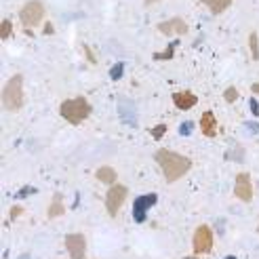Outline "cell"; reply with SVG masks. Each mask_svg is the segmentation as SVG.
Wrapping results in <instances>:
<instances>
[{
	"label": "cell",
	"instance_id": "obj_1",
	"mask_svg": "<svg viewBox=\"0 0 259 259\" xmlns=\"http://www.w3.org/2000/svg\"><path fill=\"white\" fill-rule=\"evenodd\" d=\"M154 160L158 162L166 184H175V181H179L184 175H188L192 169V160L188 156L177 154L173 150H166V148H160L156 154H154Z\"/></svg>",
	"mask_w": 259,
	"mask_h": 259
},
{
	"label": "cell",
	"instance_id": "obj_2",
	"mask_svg": "<svg viewBox=\"0 0 259 259\" xmlns=\"http://www.w3.org/2000/svg\"><path fill=\"white\" fill-rule=\"evenodd\" d=\"M91 112H93V108H91V103L87 101V97H72V99H66L59 106V114H61V118L70 122V124H80L84 122Z\"/></svg>",
	"mask_w": 259,
	"mask_h": 259
},
{
	"label": "cell",
	"instance_id": "obj_3",
	"mask_svg": "<svg viewBox=\"0 0 259 259\" xmlns=\"http://www.w3.org/2000/svg\"><path fill=\"white\" fill-rule=\"evenodd\" d=\"M25 103L23 95V76L21 74H13L7 80L3 89V106L7 112H19Z\"/></svg>",
	"mask_w": 259,
	"mask_h": 259
},
{
	"label": "cell",
	"instance_id": "obj_4",
	"mask_svg": "<svg viewBox=\"0 0 259 259\" xmlns=\"http://www.w3.org/2000/svg\"><path fill=\"white\" fill-rule=\"evenodd\" d=\"M19 19L23 23V28H28V30L38 28L45 19V5L40 0H30V3H25L19 11Z\"/></svg>",
	"mask_w": 259,
	"mask_h": 259
},
{
	"label": "cell",
	"instance_id": "obj_5",
	"mask_svg": "<svg viewBox=\"0 0 259 259\" xmlns=\"http://www.w3.org/2000/svg\"><path fill=\"white\" fill-rule=\"evenodd\" d=\"M126 196H128V188L122 186V184H116V186H112L108 190V194H106V209H108L110 217L118 215V211H120V206L124 204Z\"/></svg>",
	"mask_w": 259,
	"mask_h": 259
},
{
	"label": "cell",
	"instance_id": "obj_6",
	"mask_svg": "<svg viewBox=\"0 0 259 259\" xmlns=\"http://www.w3.org/2000/svg\"><path fill=\"white\" fill-rule=\"evenodd\" d=\"M192 247L196 255H206L213 251V232L209 226H198L196 232H194L192 238Z\"/></svg>",
	"mask_w": 259,
	"mask_h": 259
},
{
	"label": "cell",
	"instance_id": "obj_7",
	"mask_svg": "<svg viewBox=\"0 0 259 259\" xmlns=\"http://www.w3.org/2000/svg\"><path fill=\"white\" fill-rule=\"evenodd\" d=\"M156 202H158L156 194H144V196H139V198L133 202V219H135V222H137V224H144L146 217H148V211H150Z\"/></svg>",
	"mask_w": 259,
	"mask_h": 259
},
{
	"label": "cell",
	"instance_id": "obj_8",
	"mask_svg": "<svg viewBox=\"0 0 259 259\" xmlns=\"http://www.w3.org/2000/svg\"><path fill=\"white\" fill-rule=\"evenodd\" d=\"M234 196L242 202H251L253 200V181L249 173H238L234 181Z\"/></svg>",
	"mask_w": 259,
	"mask_h": 259
},
{
	"label": "cell",
	"instance_id": "obj_9",
	"mask_svg": "<svg viewBox=\"0 0 259 259\" xmlns=\"http://www.w3.org/2000/svg\"><path fill=\"white\" fill-rule=\"evenodd\" d=\"M66 249L70 253V259H84L87 255V238L82 234H68L66 236Z\"/></svg>",
	"mask_w": 259,
	"mask_h": 259
},
{
	"label": "cell",
	"instance_id": "obj_10",
	"mask_svg": "<svg viewBox=\"0 0 259 259\" xmlns=\"http://www.w3.org/2000/svg\"><path fill=\"white\" fill-rule=\"evenodd\" d=\"M156 30L160 32V34H164V36H184V34H188V23L181 19V17H173V19H169V21H160L158 25H156Z\"/></svg>",
	"mask_w": 259,
	"mask_h": 259
},
{
	"label": "cell",
	"instance_id": "obj_11",
	"mask_svg": "<svg viewBox=\"0 0 259 259\" xmlns=\"http://www.w3.org/2000/svg\"><path fill=\"white\" fill-rule=\"evenodd\" d=\"M173 103L177 110H192L198 103V97L192 91H179V93L173 95Z\"/></svg>",
	"mask_w": 259,
	"mask_h": 259
},
{
	"label": "cell",
	"instance_id": "obj_12",
	"mask_svg": "<svg viewBox=\"0 0 259 259\" xmlns=\"http://www.w3.org/2000/svg\"><path fill=\"white\" fill-rule=\"evenodd\" d=\"M200 131H202L204 137H215L217 135L219 124H217V118H215V114L211 110L200 116Z\"/></svg>",
	"mask_w": 259,
	"mask_h": 259
},
{
	"label": "cell",
	"instance_id": "obj_13",
	"mask_svg": "<svg viewBox=\"0 0 259 259\" xmlns=\"http://www.w3.org/2000/svg\"><path fill=\"white\" fill-rule=\"evenodd\" d=\"M95 177H97V181H101V184H108L110 188H112V186H116V179H118L116 171L112 169V166H108V164L99 166L97 173H95Z\"/></svg>",
	"mask_w": 259,
	"mask_h": 259
},
{
	"label": "cell",
	"instance_id": "obj_14",
	"mask_svg": "<svg viewBox=\"0 0 259 259\" xmlns=\"http://www.w3.org/2000/svg\"><path fill=\"white\" fill-rule=\"evenodd\" d=\"M66 213V204H63V196L61 194H55L53 200L49 204V211H47V217L49 219H55V217H61Z\"/></svg>",
	"mask_w": 259,
	"mask_h": 259
},
{
	"label": "cell",
	"instance_id": "obj_15",
	"mask_svg": "<svg viewBox=\"0 0 259 259\" xmlns=\"http://www.w3.org/2000/svg\"><path fill=\"white\" fill-rule=\"evenodd\" d=\"M200 3H204L206 7H209L213 15H222L224 11H228L232 7L234 0H200Z\"/></svg>",
	"mask_w": 259,
	"mask_h": 259
},
{
	"label": "cell",
	"instance_id": "obj_16",
	"mask_svg": "<svg viewBox=\"0 0 259 259\" xmlns=\"http://www.w3.org/2000/svg\"><path fill=\"white\" fill-rule=\"evenodd\" d=\"M249 49H251V57L257 61L259 59V36H257V32L249 34Z\"/></svg>",
	"mask_w": 259,
	"mask_h": 259
},
{
	"label": "cell",
	"instance_id": "obj_17",
	"mask_svg": "<svg viewBox=\"0 0 259 259\" xmlns=\"http://www.w3.org/2000/svg\"><path fill=\"white\" fill-rule=\"evenodd\" d=\"M11 32H13V23H11L9 19H5L3 23H0V38H3V40H7V38L11 36Z\"/></svg>",
	"mask_w": 259,
	"mask_h": 259
},
{
	"label": "cell",
	"instance_id": "obj_18",
	"mask_svg": "<svg viewBox=\"0 0 259 259\" xmlns=\"http://www.w3.org/2000/svg\"><path fill=\"white\" fill-rule=\"evenodd\" d=\"M224 97H226L228 103H234V101L238 99V89H236V87H228L226 93H224Z\"/></svg>",
	"mask_w": 259,
	"mask_h": 259
},
{
	"label": "cell",
	"instance_id": "obj_19",
	"mask_svg": "<svg viewBox=\"0 0 259 259\" xmlns=\"http://www.w3.org/2000/svg\"><path fill=\"white\" fill-rule=\"evenodd\" d=\"M122 72H124V63H116V66L112 68V72H110L112 80H118L120 76H122Z\"/></svg>",
	"mask_w": 259,
	"mask_h": 259
},
{
	"label": "cell",
	"instance_id": "obj_20",
	"mask_svg": "<svg viewBox=\"0 0 259 259\" xmlns=\"http://www.w3.org/2000/svg\"><path fill=\"white\" fill-rule=\"evenodd\" d=\"M175 47H177V42H173L169 49L164 51V53H158V55H154V59H169V57H173V53H175Z\"/></svg>",
	"mask_w": 259,
	"mask_h": 259
},
{
	"label": "cell",
	"instance_id": "obj_21",
	"mask_svg": "<svg viewBox=\"0 0 259 259\" xmlns=\"http://www.w3.org/2000/svg\"><path fill=\"white\" fill-rule=\"evenodd\" d=\"M164 131H166V126H164V124H158L156 128H152V137H154V139H162Z\"/></svg>",
	"mask_w": 259,
	"mask_h": 259
},
{
	"label": "cell",
	"instance_id": "obj_22",
	"mask_svg": "<svg viewBox=\"0 0 259 259\" xmlns=\"http://www.w3.org/2000/svg\"><path fill=\"white\" fill-rule=\"evenodd\" d=\"M21 213H23L21 206H13V209H11V215H9V219H11V222H15V219H17Z\"/></svg>",
	"mask_w": 259,
	"mask_h": 259
},
{
	"label": "cell",
	"instance_id": "obj_23",
	"mask_svg": "<svg viewBox=\"0 0 259 259\" xmlns=\"http://www.w3.org/2000/svg\"><path fill=\"white\" fill-rule=\"evenodd\" d=\"M190 131H192V122H184V124H181V131H179L181 135H188Z\"/></svg>",
	"mask_w": 259,
	"mask_h": 259
},
{
	"label": "cell",
	"instance_id": "obj_24",
	"mask_svg": "<svg viewBox=\"0 0 259 259\" xmlns=\"http://www.w3.org/2000/svg\"><path fill=\"white\" fill-rule=\"evenodd\" d=\"M251 112H253V114H257V112H259V106H257V101H255V99L251 101Z\"/></svg>",
	"mask_w": 259,
	"mask_h": 259
},
{
	"label": "cell",
	"instance_id": "obj_25",
	"mask_svg": "<svg viewBox=\"0 0 259 259\" xmlns=\"http://www.w3.org/2000/svg\"><path fill=\"white\" fill-rule=\"evenodd\" d=\"M146 3V7H152V5H156V3H160V0H144Z\"/></svg>",
	"mask_w": 259,
	"mask_h": 259
},
{
	"label": "cell",
	"instance_id": "obj_26",
	"mask_svg": "<svg viewBox=\"0 0 259 259\" xmlns=\"http://www.w3.org/2000/svg\"><path fill=\"white\" fill-rule=\"evenodd\" d=\"M251 91H253L255 95H259V82H257V84H253V87H251Z\"/></svg>",
	"mask_w": 259,
	"mask_h": 259
},
{
	"label": "cell",
	"instance_id": "obj_27",
	"mask_svg": "<svg viewBox=\"0 0 259 259\" xmlns=\"http://www.w3.org/2000/svg\"><path fill=\"white\" fill-rule=\"evenodd\" d=\"M19 259H30V255H21V257H19Z\"/></svg>",
	"mask_w": 259,
	"mask_h": 259
},
{
	"label": "cell",
	"instance_id": "obj_28",
	"mask_svg": "<svg viewBox=\"0 0 259 259\" xmlns=\"http://www.w3.org/2000/svg\"><path fill=\"white\" fill-rule=\"evenodd\" d=\"M226 259H236V257H234V255H230V257H226Z\"/></svg>",
	"mask_w": 259,
	"mask_h": 259
}]
</instances>
